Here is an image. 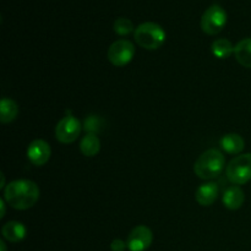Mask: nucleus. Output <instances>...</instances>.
<instances>
[{
  "mask_svg": "<svg viewBox=\"0 0 251 251\" xmlns=\"http://www.w3.org/2000/svg\"><path fill=\"white\" fill-rule=\"evenodd\" d=\"M38 199V185L28 179L11 181L4 191V200L15 210H28L36 205Z\"/></svg>",
  "mask_w": 251,
  "mask_h": 251,
  "instance_id": "nucleus-1",
  "label": "nucleus"
},
{
  "mask_svg": "<svg viewBox=\"0 0 251 251\" xmlns=\"http://www.w3.org/2000/svg\"><path fill=\"white\" fill-rule=\"evenodd\" d=\"M50 146L44 140H34L28 145V149H27V157L31 163L37 167L44 166L50 158Z\"/></svg>",
  "mask_w": 251,
  "mask_h": 251,
  "instance_id": "nucleus-9",
  "label": "nucleus"
},
{
  "mask_svg": "<svg viewBox=\"0 0 251 251\" xmlns=\"http://www.w3.org/2000/svg\"><path fill=\"white\" fill-rule=\"evenodd\" d=\"M211 50L212 54L218 59H227L234 53V47H233L232 42L228 41L226 38H220L213 41L212 46H211Z\"/></svg>",
  "mask_w": 251,
  "mask_h": 251,
  "instance_id": "nucleus-17",
  "label": "nucleus"
},
{
  "mask_svg": "<svg viewBox=\"0 0 251 251\" xmlns=\"http://www.w3.org/2000/svg\"><path fill=\"white\" fill-rule=\"evenodd\" d=\"M80 150L86 157H95L100 150V141L97 135L86 134L80 142Z\"/></svg>",
  "mask_w": 251,
  "mask_h": 251,
  "instance_id": "nucleus-16",
  "label": "nucleus"
},
{
  "mask_svg": "<svg viewBox=\"0 0 251 251\" xmlns=\"http://www.w3.org/2000/svg\"><path fill=\"white\" fill-rule=\"evenodd\" d=\"M114 32L119 36H127L131 32H135L134 24L131 20L126 19V17H119L114 21Z\"/></svg>",
  "mask_w": 251,
  "mask_h": 251,
  "instance_id": "nucleus-19",
  "label": "nucleus"
},
{
  "mask_svg": "<svg viewBox=\"0 0 251 251\" xmlns=\"http://www.w3.org/2000/svg\"><path fill=\"white\" fill-rule=\"evenodd\" d=\"M127 248L126 242H123L122 239H114L110 244V249L112 251H125Z\"/></svg>",
  "mask_w": 251,
  "mask_h": 251,
  "instance_id": "nucleus-20",
  "label": "nucleus"
},
{
  "mask_svg": "<svg viewBox=\"0 0 251 251\" xmlns=\"http://www.w3.org/2000/svg\"><path fill=\"white\" fill-rule=\"evenodd\" d=\"M218 196V185L213 181L200 185L196 190L195 199L201 206H211Z\"/></svg>",
  "mask_w": 251,
  "mask_h": 251,
  "instance_id": "nucleus-10",
  "label": "nucleus"
},
{
  "mask_svg": "<svg viewBox=\"0 0 251 251\" xmlns=\"http://www.w3.org/2000/svg\"><path fill=\"white\" fill-rule=\"evenodd\" d=\"M153 240L151 229L146 226H137L130 232L126 245L130 251H145L149 249Z\"/></svg>",
  "mask_w": 251,
  "mask_h": 251,
  "instance_id": "nucleus-8",
  "label": "nucleus"
},
{
  "mask_svg": "<svg viewBox=\"0 0 251 251\" xmlns=\"http://www.w3.org/2000/svg\"><path fill=\"white\" fill-rule=\"evenodd\" d=\"M227 178L233 185H243L251 180V153L239 154L228 163Z\"/></svg>",
  "mask_w": 251,
  "mask_h": 251,
  "instance_id": "nucleus-4",
  "label": "nucleus"
},
{
  "mask_svg": "<svg viewBox=\"0 0 251 251\" xmlns=\"http://www.w3.org/2000/svg\"><path fill=\"white\" fill-rule=\"evenodd\" d=\"M81 129L83 127L81 126L80 120L73 115H66L56 124L55 137L61 144H73L77 140Z\"/></svg>",
  "mask_w": 251,
  "mask_h": 251,
  "instance_id": "nucleus-7",
  "label": "nucleus"
},
{
  "mask_svg": "<svg viewBox=\"0 0 251 251\" xmlns=\"http://www.w3.org/2000/svg\"><path fill=\"white\" fill-rule=\"evenodd\" d=\"M5 202H6V201H5L4 199H1V200H0V207H1V213H0V218H4V216H5Z\"/></svg>",
  "mask_w": 251,
  "mask_h": 251,
  "instance_id": "nucleus-21",
  "label": "nucleus"
},
{
  "mask_svg": "<svg viewBox=\"0 0 251 251\" xmlns=\"http://www.w3.org/2000/svg\"><path fill=\"white\" fill-rule=\"evenodd\" d=\"M17 114H19V107L14 100L6 97L0 100V122L2 124L14 122Z\"/></svg>",
  "mask_w": 251,
  "mask_h": 251,
  "instance_id": "nucleus-15",
  "label": "nucleus"
},
{
  "mask_svg": "<svg viewBox=\"0 0 251 251\" xmlns=\"http://www.w3.org/2000/svg\"><path fill=\"white\" fill-rule=\"evenodd\" d=\"M222 201L223 205H225L228 210H238V208L242 207L243 203H244L245 195L239 186L232 185L225 190L222 196Z\"/></svg>",
  "mask_w": 251,
  "mask_h": 251,
  "instance_id": "nucleus-11",
  "label": "nucleus"
},
{
  "mask_svg": "<svg viewBox=\"0 0 251 251\" xmlns=\"http://www.w3.org/2000/svg\"><path fill=\"white\" fill-rule=\"evenodd\" d=\"M226 166V158L222 152L217 149H211L203 152L195 162L194 172L196 176L205 180L216 178L223 172Z\"/></svg>",
  "mask_w": 251,
  "mask_h": 251,
  "instance_id": "nucleus-2",
  "label": "nucleus"
},
{
  "mask_svg": "<svg viewBox=\"0 0 251 251\" xmlns=\"http://www.w3.org/2000/svg\"><path fill=\"white\" fill-rule=\"evenodd\" d=\"M227 24V12L218 4L211 5L201 17V28L210 36L220 33Z\"/></svg>",
  "mask_w": 251,
  "mask_h": 251,
  "instance_id": "nucleus-5",
  "label": "nucleus"
},
{
  "mask_svg": "<svg viewBox=\"0 0 251 251\" xmlns=\"http://www.w3.org/2000/svg\"><path fill=\"white\" fill-rule=\"evenodd\" d=\"M234 55L238 63L251 69V38H244L234 47Z\"/></svg>",
  "mask_w": 251,
  "mask_h": 251,
  "instance_id": "nucleus-14",
  "label": "nucleus"
},
{
  "mask_svg": "<svg viewBox=\"0 0 251 251\" xmlns=\"http://www.w3.org/2000/svg\"><path fill=\"white\" fill-rule=\"evenodd\" d=\"M134 38L141 48L156 50L163 46L167 34L162 26L156 22H144L135 28Z\"/></svg>",
  "mask_w": 251,
  "mask_h": 251,
  "instance_id": "nucleus-3",
  "label": "nucleus"
},
{
  "mask_svg": "<svg viewBox=\"0 0 251 251\" xmlns=\"http://www.w3.org/2000/svg\"><path fill=\"white\" fill-rule=\"evenodd\" d=\"M135 56V47L127 39H118L108 49V60L114 66L127 65Z\"/></svg>",
  "mask_w": 251,
  "mask_h": 251,
  "instance_id": "nucleus-6",
  "label": "nucleus"
},
{
  "mask_svg": "<svg viewBox=\"0 0 251 251\" xmlns=\"http://www.w3.org/2000/svg\"><path fill=\"white\" fill-rule=\"evenodd\" d=\"M221 147L223 151L229 154H239L244 150L245 142L243 137L238 134H227L221 139Z\"/></svg>",
  "mask_w": 251,
  "mask_h": 251,
  "instance_id": "nucleus-13",
  "label": "nucleus"
},
{
  "mask_svg": "<svg viewBox=\"0 0 251 251\" xmlns=\"http://www.w3.org/2000/svg\"><path fill=\"white\" fill-rule=\"evenodd\" d=\"M83 130H85L87 134H100V131L104 127V122L100 117L98 115H88L87 118L83 122Z\"/></svg>",
  "mask_w": 251,
  "mask_h": 251,
  "instance_id": "nucleus-18",
  "label": "nucleus"
},
{
  "mask_svg": "<svg viewBox=\"0 0 251 251\" xmlns=\"http://www.w3.org/2000/svg\"><path fill=\"white\" fill-rule=\"evenodd\" d=\"M1 234L9 242L19 243L25 239L27 230L21 222L11 221V222H7L6 225H4V227L1 228Z\"/></svg>",
  "mask_w": 251,
  "mask_h": 251,
  "instance_id": "nucleus-12",
  "label": "nucleus"
},
{
  "mask_svg": "<svg viewBox=\"0 0 251 251\" xmlns=\"http://www.w3.org/2000/svg\"><path fill=\"white\" fill-rule=\"evenodd\" d=\"M0 248H1V251H6V247H5L4 242H0Z\"/></svg>",
  "mask_w": 251,
  "mask_h": 251,
  "instance_id": "nucleus-23",
  "label": "nucleus"
},
{
  "mask_svg": "<svg viewBox=\"0 0 251 251\" xmlns=\"http://www.w3.org/2000/svg\"><path fill=\"white\" fill-rule=\"evenodd\" d=\"M5 186V176L1 174V185H0V189H2Z\"/></svg>",
  "mask_w": 251,
  "mask_h": 251,
  "instance_id": "nucleus-22",
  "label": "nucleus"
}]
</instances>
